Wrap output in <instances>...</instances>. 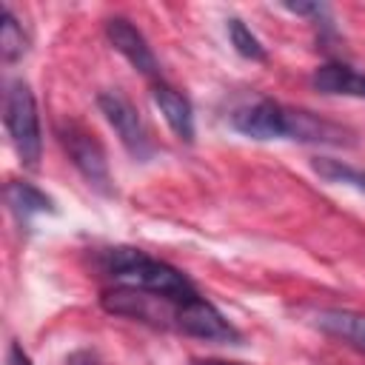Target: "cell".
<instances>
[{
    "instance_id": "cell-18",
    "label": "cell",
    "mask_w": 365,
    "mask_h": 365,
    "mask_svg": "<svg viewBox=\"0 0 365 365\" xmlns=\"http://www.w3.org/2000/svg\"><path fill=\"white\" fill-rule=\"evenodd\" d=\"M356 185L365 191V171H359V177H356Z\"/></svg>"
},
{
    "instance_id": "cell-11",
    "label": "cell",
    "mask_w": 365,
    "mask_h": 365,
    "mask_svg": "<svg viewBox=\"0 0 365 365\" xmlns=\"http://www.w3.org/2000/svg\"><path fill=\"white\" fill-rule=\"evenodd\" d=\"M311 86L319 94L365 100V74L356 71L348 63H322V66H317L314 74H311Z\"/></svg>"
},
{
    "instance_id": "cell-15",
    "label": "cell",
    "mask_w": 365,
    "mask_h": 365,
    "mask_svg": "<svg viewBox=\"0 0 365 365\" xmlns=\"http://www.w3.org/2000/svg\"><path fill=\"white\" fill-rule=\"evenodd\" d=\"M282 9L291 11V14H299V17H314V20L328 23L325 20L328 17V6H322V3H282Z\"/></svg>"
},
{
    "instance_id": "cell-8",
    "label": "cell",
    "mask_w": 365,
    "mask_h": 365,
    "mask_svg": "<svg viewBox=\"0 0 365 365\" xmlns=\"http://www.w3.org/2000/svg\"><path fill=\"white\" fill-rule=\"evenodd\" d=\"M151 100L160 108V114L168 123V128L174 131V137L180 143H194L197 125H194V106H191V100L180 88H174L168 83H154L151 86Z\"/></svg>"
},
{
    "instance_id": "cell-7",
    "label": "cell",
    "mask_w": 365,
    "mask_h": 365,
    "mask_svg": "<svg viewBox=\"0 0 365 365\" xmlns=\"http://www.w3.org/2000/svg\"><path fill=\"white\" fill-rule=\"evenodd\" d=\"M106 37L131 63L134 71H140L145 77H157L160 74V63H157L151 46L145 43L143 31L131 20H125V17H108L106 20Z\"/></svg>"
},
{
    "instance_id": "cell-9",
    "label": "cell",
    "mask_w": 365,
    "mask_h": 365,
    "mask_svg": "<svg viewBox=\"0 0 365 365\" xmlns=\"http://www.w3.org/2000/svg\"><path fill=\"white\" fill-rule=\"evenodd\" d=\"M314 325L339 339L342 345L365 354V314L362 311H351V308H319L314 311Z\"/></svg>"
},
{
    "instance_id": "cell-13",
    "label": "cell",
    "mask_w": 365,
    "mask_h": 365,
    "mask_svg": "<svg viewBox=\"0 0 365 365\" xmlns=\"http://www.w3.org/2000/svg\"><path fill=\"white\" fill-rule=\"evenodd\" d=\"M225 29H228V40H231V46H234V51H237L240 57L254 60V63L268 60L265 46L259 43V37H257L240 17H228V20H225Z\"/></svg>"
},
{
    "instance_id": "cell-5",
    "label": "cell",
    "mask_w": 365,
    "mask_h": 365,
    "mask_svg": "<svg viewBox=\"0 0 365 365\" xmlns=\"http://www.w3.org/2000/svg\"><path fill=\"white\" fill-rule=\"evenodd\" d=\"M174 331L202 339V342H222V345H240L242 334L234 328V322L225 319V314L208 302L202 294H194L182 302H177L174 311Z\"/></svg>"
},
{
    "instance_id": "cell-4",
    "label": "cell",
    "mask_w": 365,
    "mask_h": 365,
    "mask_svg": "<svg viewBox=\"0 0 365 365\" xmlns=\"http://www.w3.org/2000/svg\"><path fill=\"white\" fill-rule=\"evenodd\" d=\"M302 108H288L277 100L259 97L231 111V128L251 140H297Z\"/></svg>"
},
{
    "instance_id": "cell-16",
    "label": "cell",
    "mask_w": 365,
    "mask_h": 365,
    "mask_svg": "<svg viewBox=\"0 0 365 365\" xmlns=\"http://www.w3.org/2000/svg\"><path fill=\"white\" fill-rule=\"evenodd\" d=\"M6 365H31V359H29V354L17 342H11L9 351H6Z\"/></svg>"
},
{
    "instance_id": "cell-14",
    "label": "cell",
    "mask_w": 365,
    "mask_h": 365,
    "mask_svg": "<svg viewBox=\"0 0 365 365\" xmlns=\"http://www.w3.org/2000/svg\"><path fill=\"white\" fill-rule=\"evenodd\" d=\"M314 171L328 182H354L356 185V177H359L356 168H351L342 160H331V157H317L314 160Z\"/></svg>"
},
{
    "instance_id": "cell-10",
    "label": "cell",
    "mask_w": 365,
    "mask_h": 365,
    "mask_svg": "<svg viewBox=\"0 0 365 365\" xmlns=\"http://www.w3.org/2000/svg\"><path fill=\"white\" fill-rule=\"evenodd\" d=\"M3 194H6V205H9V211L14 214V220H17L23 228H29L31 220L40 217V214H57L54 200H51L43 188H37L34 182H26V180H9Z\"/></svg>"
},
{
    "instance_id": "cell-17",
    "label": "cell",
    "mask_w": 365,
    "mask_h": 365,
    "mask_svg": "<svg viewBox=\"0 0 365 365\" xmlns=\"http://www.w3.org/2000/svg\"><path fill=\"white\" fill-rule=\"evenodd\" d=\"M191 365H245V362H228V359H194Z\"/></svg>"
},
{
    "instance_id": "cell-3",
    "label": "cell",
    "mask_w": 365,
    "mask_h": 365,
    "mask_svg": "<svg viewBox=\"0 0 365 365\" xmlns=\"http://www.w3.org/2000/svg\"><path fill=\"white\" fill-rule=\"evenodd\" d=\"M57 137H60V145L66 148L71 165L80 171V177L97 194L111 197L114 194V182H111V168H108V157H106L103 143L88 128H83L80 123H60L57 125Z\"/></svg>"
},
{
    "instance_id": "cell-6",
    "label": "cell",
    "mask_w": 365,
    "mask_h": 365,
    "mask_svg": "<svg viewBox=\"0 0 365 365\" xmlns=\"http://www.w3.org/2000/svg\"><path fill=\"white\" fill-rule=\"evenodd\" d=\"M97 106H100L103 117L108 120V125L114 128V134H117V140L123 143V148H125L134 160L145 163V160L154 154V145H151V137H148V131H145V123H143L137 106H134L123 91H117V88L103 91V94L97 97Z\"/></svg>"
},
{
    "instance_id": "cell-12",
    "label": "cell",
    "mask_w": 365,
    "mask_h": 365,
    "mask_svg": "<svg viewBox=\"0 0 365 365\" xmlns=\"http://www.w3.org/2000/svg\"><path fill=\"white\" fill-rule=\"evenodd\" d=\"M29 51V37L23 31V23L14 17V11L9 6H3V29H0V54L6 63H17L23 60V54Z\"/></svg>"
},
{
    "instance_id": "cell-2",
    "label": "cell",
    "mask_w": 365,
    "mask_h": 365,
    "mask_svg": "<svg viewBox=\"0 0 365 365\" xmlns=\"http://www.w3.org/2000/svg\"><path fill=\"white\" fill-rule=\"evenodd\" d=\"M3 123L9 131V140L17 151V160L26 168H37L43 157V128H40V111L37 100L23 80H11L6 86V103H3Z\"/></svg>"
},
{
    "instance_id": "cell-1",
    "label": "cell",
    "mask_w": 365,
    "mask_h": 365,
    "mask_svg": "<svg viewBox=\"0 0 365 365\" xmlns=\"http://www.w3.org/2000/svg\"><path fill=\"white\" fill-rule=\"evenodd\" d=\"M100 268L108 279H114V285L137 288V291L157 294V297H165L174 302H182V299L200 294L194 288V282L180 268H174L171 262L157 259L140 248H131V245L106 248L100 254Z\"/></svg>"
}]
</instances>
